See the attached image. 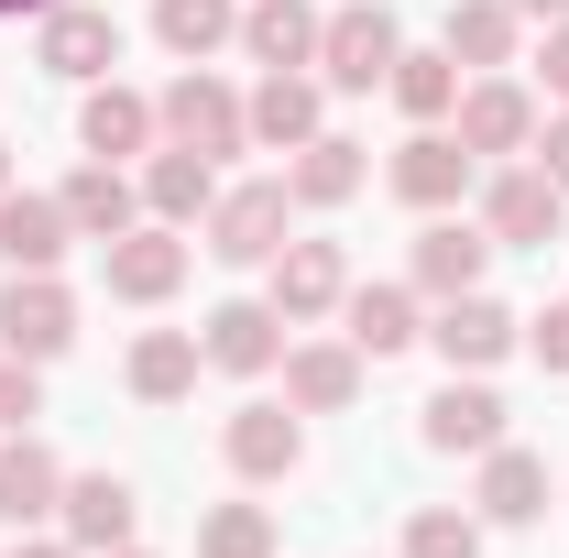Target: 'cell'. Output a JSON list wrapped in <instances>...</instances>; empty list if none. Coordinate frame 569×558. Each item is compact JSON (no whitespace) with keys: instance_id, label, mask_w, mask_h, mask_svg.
<instances>
[{"instance_id":"obj_1","label":"cell","mask_w":569,"mask_h":558,"mask_svg":"<svg viewBox=\"0 0 569 558\" xmlns=\"http://www.w3.org/2000/svg\"><path fill=\"white\" fill-rule=\"evenodd\" d=\"M482 230H493V252H548L569 230V187L548 165H503L493 187H482Z\"/></svg>"},{"instance_id":"obj_2","label":"cell","mask_w":569,"mask_h":558,"mask_svg":"<svg viewBox=\"0 0 569 558\" xmlns=\"http://www.w3.org/2000/svg\"><path fill=\"white\" fill-rule=\"evenodd\" d=\"M395 56H406V33H395L383 0H340V11L318 22V77H329V88H383Z\"/></svg>"},{"instance_id":"obj_3","label":"cell","mask_w":569,"mask_h":558,"mask_svg":"<svg viewBox=\"0 0 569 558\" xmlns=\"http://www.w3.org/2000/svg\"><path fill=\"white\" fill-rule=\"evenodd\" d=\"M471 176H482V153H471V142L449 132V121H417V132L395 142V198H406V209H460V198H471Z\"/></svg>"},{"instance_id":"obj_4","label":"cell","mask_w":569,"mask_h":558,"mask_svg":"<svg viewBox=\"0 0 569 558\" xmlns=\"http://www.w3.org/2000/svg\"><path fill=\"white\" fill-rule=\"evenodd\" d=\"M537 121H548V110H537V88H515V77H471V88H460V110H449V132L471 142V153H482V165H503V153H537Z\"/></svg>"},{"instance_id":"obj_5","label":"cell","mask_w":569,"mask_h":558,"mask_svg":"<svg viewBox=\"0 0 569 558\" xmlns=\"http://www.w3.org/2000/svg\"><path fill=\"white\" fill-rule=\"evenodd\" d=\"M153 121H164V142H187V153H209V165L252 142V110H241V99H230L209 67H187V77H176V88L153 99Z\"/></svg>"},{"instance_id":"obj_6","label":"cell","mask_w":569,"mask_h":558,"mask_svg":"<svg viewBox=\"0 0 569 558\" xmlns=\"http://www.w3.org/2000/svg\"><path fill=\"white\" fill-rule=\"evenodd\" d=\"M284 219H296V187H284V176H263V187H219L209 252H219V263H274V252H284Z\"/></svg>"},{"instance_id":"obj_7","label":"cell","mask_w":569,"mask_h":558,"mask_svg":"<svg viewBox=\"0 0 569 558\" xmlns=\"http://www.w3.org/2000/svg\"><path fill=\"white\" fill-rule=\"evenodd\" d=\"M263 296H274L284 329H307V318H329V307L351 296V252H340V241H284L274 263H263Z\"/></svg>"},{"instance_id":"obj_8","label":"cell","mask_w":569,"mask_h":558,"mask_svg":"<svg viewBox=\"0 0 569 558\" xmlns=\"http://www.w3.org/2000/svg\"><path fill=\"white\" fill-rule=\"evenodd\" d=\"M99 275H110L121 307H164V296L187 285V241H176L164 219H132L121 241H99Z\"/></svg>"},{"instance_id":"obj_9","label":"cell","mask_w":569,"mask_h":558,"mask_svg":"<svg viewBox=\"0 0 569 558\" xmlns=\"http://www.w3.org/2000/svg\"><path fill=\"white\" fill-rule=\"evenodd\" d=\"M427 340H438V361H449V372H493L503 350L526 340V318H515V307H493V296L471 285V296H438Z\"/></svg>"},{"instance_id":"obj_10","label":"cell","mask_w":569,"mask_h":558,"mask_svg":"<svg viewBox=\"0 0 569 558\" xmlns=\"http://www.w3.org/2000/svg\"><path fill=\"white\" fill-rule=\"evenodd\" d=\"M44 33H33V67L44 77H110L121 67V22L99 11V0H56V11H33Z\"/></svg>"},{"instance_id":"obj_11","label":"cell","mask_w":569,"mask_h":558,"mask_svg":"<svg viewBox=\"0 0 569 558\" xmlns=\"http://www.w3.org/2000/svg\"><path fill=\"white\" fill-rule=\"evenodd\" d=\"M67 340H77V296L56 275H11L0 285V350H11V361H56Z\"/></svg>"},{"instance_id":"obj_12","label":"cell","mask_w":569,"mask_h":558,"mask_svg":"<svg viewBox=\"0 0 569 558\" xmlns=\"http://www.w3.org/2000/svg\"><path fill=\"white\" fill-rule=\"evenodd\" d=\"M198 350H209V372H274L284 361V318H274V296H230V307H209V329H198Z\"/></svg>"},{"instance_id":"obj_13","label":"cell","mask_w":569,"mask_h":558,"mask_svg":"<svg viewBox=\"0 0 569 558\" xmlns=\"http://www.w3.org/2000/svg\"><path fill=\"white\" fill-rule=\"evenodd\" d=\"M427 449H449V460L503 449V395L482 383V372H449V383L427 395Z\"/></svg>"},{"instance_id":"obj_14","label":"cell","mask_w":569,"mask_h":558,"mask_svg":"<svg viewBox=\"0 0 569 558\" xmlns=\"http://www.w3.org/2000/svg\"><path fill=\"white\" fill-rule=\"evenodd\" d=\"M132 482L121 471H77L67 482V504H56V526H67V548L77 558H110V548H132Z\"/></svg>"},{"instance_id":"obj_15","label":"cell","mask_w":569,"mask_h":558,"mask_svg":"<svg viewBox=\"0 0 569 558\" xmlns=\"http://www.w3.org/2000/svg\"><path fill=\"white\" fill-rule=\"evenodd\" d=\"M252 142H274V153H296V142H318L329 132V77H307V67H274L252 99Z\"/></svg>"},{"instance_id":"obj_16","label":"cell","mask_w":569,"mask_h":558,"mask_svg":"<svg viewBox=\"0 0 569 558\" xmlns=\"http://www.w3.org/2000/svg\"><path fill=\"white\" fill-rule=\"evenodd\" d=\"M482 263H493V230H471V219H427L417 230V263H406V285H417V296H471V285H482Z\"/></svg>"},{"instance_id":"obj_17","label":"cell","mask_w":569,"mask_h":558,"mask_svg":"<svg viewBox=\"0 0 569 558\" xmlns=\"http://www.w3.org/2000/svg\"><path fill=\"white\" fill-rule=\"evenodd\" d=\"M67 241H77L67 198H33V187H11V198H0V263H11V275H56V263H67Z\"/></svg>"},{"instance_id":"obj_18","label":"cell","mask_w":569,"mask_h":558,"mask_svg":"<svg viewBox=\"0 0 569 558\" xmlns=\"http://www.w3.org/2000/svg\"><path fill=\"white\" fill-rule=\"evenodd\" d=\"M153 99L142 88H121V77H88V110H77V142L99 153V165H121V153H153Z\"/></svg>"},{"instance_id":"obj_19","label":"cell","mask_w":569,"mask_h":558,"mask_svg":"<svg viewBox=\"0 0 569 558\" xmlns=\"http://www.w3.org/2000/svg\"><path fill=\"white\" fill-rule=\"evenodd\" d=\"M219 449H230L241 482H284L307 460V427H296V406H241V417L219 427Z\"/></svg>"},{"instance_id":"obj_20","label":"cell","mask_w":569,"mask_h":558,"mask_svg":"<svg viewBox=\"0 0 569 558\" xmlns=\"http://www.w3.org/2000/svg\"><path fill=\"white\" fill-rule=\"evenodd\" d=\"M56 504H67V471H56V449H44L33 427H22V438H0V526L22 537V526H44Z\"/></svg>"},{"instance_id":"obj_21","label":"cell","mask_w":569,"mask_h":558,"mask_svg":"<svg viewBox=\"0 0 569 558\" xmlns=\"http://www.w3.org/2000/svg\"><path fill=\"white\" fill-rule=\"evenodd\" d=\"M142 209L164 219V230H187V219L219 209V165L209 153H187V142H164V153H142Z\"/></svg>"},{"instance_id":"obj_22","label":"cell","mask_w":569,"mask_h":558,"mask_svg":"<svg viewBox=\"0 0 569 558\" xmlns=\"http://www.w3.org/2000/svg\"><path fill=\"white\" fill-rule=\"evenodd\" d=\"M340 318H351L340 340H351L361 361H395L406 340H427V318H417V285H351V296H340Z\"/></svg>"},{"instance_id":"obj_23","label":"cell","mask_w":569,"mask_h":558,"mask_svg":"<svg viewBox=\"0 0 569 558\" xmlns=\"http://www.w3.org/2000/svg\"><path fill=\"white\" fill-rule=\"evenodd\" d=\"M318 22H329L318 0H252V11H241V56L263 77L274 67H318Z\"/></svg>"},{"instance_id":"obj_24","label":"cell","mask_w":569,"mask_h":558,"mask_svg":"<svg viewBox=\"0 0 569 558\" xmlns=\"http://www.w3.org/2000/svg\"><path fill=\"white\" fill-rule=\"evenodd\" d=\"M361 176H372V165H361V142H351V132H318V142H296V153H284V187H296V209H351Z\"/></svg>"},{"instance_id":"obj_25","label":"cell","mask_w":569,"mask_h":558,"mask_svg":"<svg viewBox=\"0 0 569 558\" xmlns=\"http://www.w3.org/2000/svg\"><path fill=\"white\" fill-rule=\"evenodd\" d=\"M351 395H361V350H351V340L284 350V406H296V417H340Z\"/></svg>"},{"instance_id":"obj_26","label":"cell","mask_w":569,"mask_h":558,"mask_svg":"<svg viewBox=\"0 0 569 558\" xmlns=\"http://www.w3.org/2000/svg\"><path fill=\"white\" fill-rule=\"evenodd\" d=\"M56 198H67L77 241H121V230H132V219H142V187H132V176H121V165H99V153L77 165V176H67V187H56Z\"/></svg>"},{"instance_id":"obj_27","label":"cell","mask_w":569,"mask_h":558,"mask_svg":"<svg viewBox=\"0 0 569 558\" xmlns=\"http://www.w3.org/2000/svg\"><path fill=\"white\" fill-rule=\"evenodd\" d=\"M548 515V460L537 449H482V526H537Z\"/></svg>"},{"instance_id":"obj_28","label":"cell","mask_w":569,"mask_h":558,"mask_svg":"<svg viewBox=\"0 0 569 558\" xmlns=\"http://www.w3.org/2000/svg\"><path fill=\"white\" fill-rule=\"evenodd\" d=\"M198 372H209L198 329H142V340H132V395H142V406H176V395H198Z\"/></svg>"},{"instance_id":"obj_29","label":"cell","mask_w":569,"mask_h":558,"mask_svg":"<svg viewBox=\"0 0 569 558\" xmlns=\"http://www.w3.org/2000/svg\"><path fill=\"white\" fill-rule=\"evenodd\" d=\"M153 33H164V56L209 67L219 44H241V0H153Z\"/></svg>"},{"instance_id":"obj_30","label":"cell","mask_w":569,"mask_h":558,"mask_svg":"<svg viewBox=\"0 0 569 558\" xmlns=\"http://www.w3.org/2000/svg\"><path fill=\"white\" fill-rule=\"evenodd\" d=\"M515 33H526L515 0H449V56H460V77H471V67L493 77L503 56H515Z\"/></svg>"},{"instance_id":"obj_31","label":"cell","mask_w":569,"mask_h":558,"mask_svg":"<svg viewBox=\"0 0 569 558\" xmlns=\"http://www.w3.org/2000/svg\"><path fill=\"white\" fill-rule=\"evenodd\" d=\"M383 88H395L406 121H449V110H460V56H449V44H438V56H395Z\"/></svg>"},{"instance_id":"obj_32","label":"cell","mask_w":569,"mask_h":558,"mask_svg":"<svg viewBox=\"0 0 569 558\" xmlns=\"http://www.w3.org/2000/svg\"><path fill=\"white\" fill-rule=\"evenodd\" d=\"M198 558H274V515L263 504H219L198 526Z\"/></svg>"},{"instance_id":"obj_33","label":"cell","mask_w":569,"mask_h":558,"mask_svg":"<svg viewBox=\"0 0 569 558\" xmlns=\"http://www.w3.org/2000/svg\"><path fill=\"white\" fill-rule=\"evenodd\" d=\"M406 558H482V515H460V504L406 515Z\"/></svg>"},{"instance_id":"obj_34","label":"cell","mask_w":569,"mask_h":558,"mask_svg":"<svg viewBox=\"0 0 569 558\" xmlns=\"http://www.w3.org/2000/svg\"><path fill=\"white\" fill-rule=\"evenodd\" d=\"M33 417H44V361L0 350V427H33Z\"/></svg>"},{"instance_id":"obj_35","label":"cell","mask_w":569,"mask_h":558,"mask_svg":"<svg viewBox=\"0 0 569 558\" xmlns=\"http://www.w3.org/2000/svg\"><path fill=\"white\" fill-rule=\"evenodd\" d=\"M526 350H537L548 372H569V296H559V307H537V318H526Z\"/></svg>"},{"instance_id":"obj_36","label":"cell","mask_w":569,"mask_h":558,"mask_svg":"<svg viewBox=\"0 0 569 558\" xmlns=\"http://www.w3.org/2000/svg\"><path fill=\"white\" fill-rule=\"evenodd\" d=\"M537 165L569 187V110H548V121H537Z\"/></svg>"},{"instance_id":"obj_37","label":"cell","mask_w":569,"mask_h":558,"mask_svg":"<svg viewBox=\"0 0 569 558\" xmlns=\"http://www.w3.org/2000/svg\"><path fill=\"white\" fill-rule=\"evenodd\" d=\"M548 99L569 110V22H548Z\"/></svg>"},{"instance_id":"obj_38","label":"cell","mask_w":569,"mask_h":558,"mask_svg":"<svg viewBox=\"0 0 569 558\" xmlns=\"http://www.w3.org/2000/svg\"><path fill=\"white\" fill-rule=\"evenodd\" d=\"M515 22H569V0H515Z\"/></svg>"},{"instance_id":"obj_39","label":"cell","mask_w":569,"mask_h":558,"mask_svg":"<svg viewBox=\"0 0 569 558\" xmlns=\"http://www.w3.org/2000/svg\"><path fill=\"white\" fill-rule=\"evenodd\" d=\"M11 558H77V548H67V537H22Z\"/></svg>"},{"instance_id":"obj_40","label":"cell","mask_w":569,"mask_h":558,"mask_svg":"<svg viewBox=\"0 0 569 558\" xmlns=\"http://www.w3.org/2000/svg\"><path fill=\"white\" fill-rule=\"evenodd\" d=\"M0 11H56V0H0Z\"/></svg>"},{"instance_id":"obj_41","label":"cell","mask_w":569,"mask_h":558,"mask_svg":"<svg viewBox=\"0 0 569 558\" xmlns=\"http://www.w3.org/2000/svg\"><path fill=\"white\" fill-rule=\"evenodd\" d=\"M0 198H11V153H0Z\"/></svg>"},{"instance_id":"obj_42","label":"cell","mask_w":569,"mask_h":558,"mask_svg":"<svg viewBox=\"0 0 569 558\" xmlns=\"http://www.w3.org/2000/svg\"><path fill=\"white\" fill-rule=\"evenodd\" d=\"M110 558H142V548H110Z\"/></svg>"}]
</instances>
